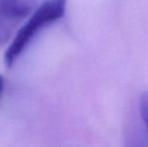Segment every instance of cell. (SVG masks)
I'll return each mask as SVG.
<instances>
[{
    "label": "cell",
    "instance_id": "6da1fadb",
    "mask_svg": "<svg viewBox=\"0 0 148 147\" xmlns=\"http://www.w3.org/2000/svg\"><path fill=\"white\" fill-rule=\"evenodd\" d=\"M66 1L68 0H45L38 7H35L6 49L4 53L5 66L11 67L43 28L64 17Z\"/></svg>",
    "mask_w": 148,
    "mask_h": 147
},
{
    "label": "cell",
    "instance_id": "7a4b0ae2",
    "mask_svg": "<svg viewBox=\"0 0 148 147\" xmlns=\"http://www.w3.org/2000/svg\"><path fill=\"white\" fill-rule=\"evenodd\" d=\"M37 0H0V47L35 9Z\"/></svg>",
    "mask_w": 148,
    "mask_h": 147
},
{
    "label": "cell",
    "instance_id": "3957f363",
    "mask_svg": "<svg viewBox=\"0 0 148 147\" xmlns=\"http://www.w3.org/2000/svg\"><path fill=\"white\" fill-rule=\"evenodd\" d=\"M139 110H140L141 118L146 127L147 133H148V92H145L140 97L139 101Z\"/></svg>",
    "mask_w": 148,
    "mask_h": 147
},
{
    "label": "cell",
    "instance_id": "277c9868",
    "mask_svg": "<svg viewBox=\"0 0 148 147\" xmlns=\"http://www.w3.org/2000/svg\"><path fill=\"white\" fill-rule=\"evenodd\" d=\"M3 86H4V80L1 76H0V95L2 93V90H3Z\"/></svg>",
    "mask_w": 148,
    "mask_h": 147
}]
</instances>
